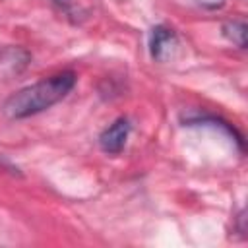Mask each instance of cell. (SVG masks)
<instances>
[{"mask_svg":"<svg viewBox=\"0 0 248 248\" xmlns=\"http://www.w3.org/2000/svg\"><path fill=\"white\" fill-rule=\"evenodd\" d=\"M52 2H54V4H58V6H62V8L72 4V0H52Z\"/></svg>","mask_w":248,"mask_h":248,"instance_id":"cell-6","label":"cell"},{"mask_svg":"<svg viewBox=\"0 0 248 248\" xmlns=\"http://www.w3.org/2000/svg\"><path fill=\"white\" fill-rule=\"evenodd\" d=\"M130 120L126 116L116 118L112 124H108L101 134H99V147L108 153V155H118L130 136Z\"/></svg>","mask_w":248,"mask_h":248,"instance_id":"cell-3","label":"cell"},{"mask_svg":"<svg viewBox=\"0 0 248 248\" xmlns=\"http://www.w3.org/2000/svg\"><path fill=\"white\" fill-rule=\"evenodd\" d=\"M76 79H78L76 74L66 70V72L54 74L50 78H45L33 85L21 87L4 101L2 112L10 120H21V118L35 116V114L50 108L52 105L60 103L74 89Z\"/></svg>","mask_w":248,"mask_h":248,"instance_id":"cell-1","label":"cell"},{"mask_svg":"<svg viewBox=\"0 0 248 248\" xmlns=\"http://www.w3.org/2000/svg\"><path fill=\"white\" fill-rule=\"evenodd\" d=\"M178 46L176 33L167 25H155L149 33V54L155 62H169Z\"/></svg>","mask_w":248,"mask_h":248,"instance_id":"cell-2","label":"cell"},{"mask_svg":"<svg viewBox=\"0 0 248 248\" xmlns=\"http://www.w3.org/2000/svg\"><path fill=\"white\" fill-rule=\"evenodd\" d=\"M196 6H200L202 10H207V12H215V10H221L227 0H194Z\"/></svg>","mask_w":248,"mask_h":248,"instance_id":"cell-5","label":"cell"},{"mask_svg":"<svg viewBox=\"0 0 248 248\" xmlns=\"http://www.w3.org/2000/svg\"><path fill=\"white\" fill-rule=\"evenodd\" d=\"M246 31H248V27H246V23L242 19H229V21H225L221 25L223 37L229 43H232L234 46H238V48L246 46Z\"/></svg>","mask_w":248,"mask_h":248,"instance_id":"cell-4","label":"cell"}]
</instances>
